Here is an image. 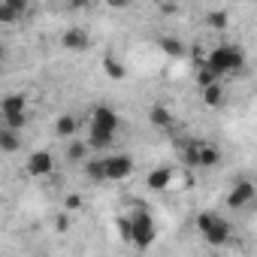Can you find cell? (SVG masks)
Listing matches in <instances>:
<instances>
[{
  "label": "cell",
  "mask_w": 257,
  "mask_h": 257,
  "mask_svg": "<svg viewBox=\"0 0 257 257\" xmlns=\"http://www.w3.org/2000/svg\"><path fill=\"white\" fill-rule=\"evenodd\" d=\"M173 179H176V173H173L170 167H158V170L149 173L146 185H149L152 191H170V188H173Z\"/></svg>",
  "instance_id": "7c38bea8"
},
{
  "label": "cell",
  "mask_w": 257,
  "mask_h": 257,
  "mask_svg": "<svg viewBox=\"0 0 257 257\" xmlns=\"http://www.w3.org/2000/svg\"><path fill=\"white\" fill-rule=\"evenodd\" d=\"M103 4L109 10H127V7H131V0H103Z\"/></svg>",
  "instance_id": "cb8c5ba5"
},
{
  "label": "cell",
  "mask_w": 257,
  "mask_h": 257,
  "mask_svg": "<svg viewBox=\"0 0 257 257\" xmlns=\"http://www.w3.org/2000/svg\"><path fill=\"white\" fill-rule=\"evenodd\" d=\"M200 64H206L218 79H224V76H233L245 67V49L236 43H218L215 49H209V55Z\"/></svg>",
  "instance_id": "3957f363"
},
{
  "label": "cell",
  "mask_w": 257,
  "mask_h": 257,
  "mask_svg": "<svg viewBox=\"0 0 257 257\" xmlns=\"http://www.w3.org/2000/svg\"><path fill=\"white\" fill-rule=\"evenodd\" d=\"M118 127H121V118H118L115 106H109V103L94 106L91 115H88V137H85L88 149L109 152L112 143H115V137H118Z\"/></svg>",
  "instance_id": "6da1fadb"
},
{
  "label": "cell",
  "mask_w": 257,
  "mask_h": 257,
  "mask_svg": "<svg viewBox=\"0 0 257 257\" xmlns=\"http://www.w3.org/2000/svg\"><path fill=\"white\" fill-rule=\"evenodd\" d=\"M212 82H221V79H218L206 64H197V85L203 88V85H212Z\"/></svg>",
  "instance_id": "44dd1931"
},
{
  "label": "cell",
  "mask_w": 257,
  "mask_h": 257,
  "mask_svg": "<svg viewBox=\"0 0 257 257\" xmlns=\"http://www.w3.org/2000/svg\"><path fill=\"white\" fill-rule=\"evenodd\" d=\"M118 230H121V236H124L127 242L137 245V248H149V245L158 239V224H155L152 212H149L143 203L134 206L131 212L118 221Z\"/></svg>",
  "instance_id": "7a4b0ae2"
},
{
  "label": "cell",
  "mask_w": 257,
  "mask_h": 257,
  "mask_svg": "<svg viewBox=\"0 0 257 257\" xmlns=\"http://www.w3.org/2000/svg\"><path fill=\"white\" fill-rule=\"evenodd\" d=\"M149 121L158 127V131H170V127H173V112L167 109V106H161V103H155L152 109H149Z\"/></svg>",
  "instance_id": "2e32d148"
},
{
  "label": "cell",
  "mask_w": 257,
  "mask_h": 257,
  "mask_svg": "<svg viewBox=\"0 0 257 257\" xmlns=\"http://www.w3.org/2000/svg\"><path fill=\"white\" fill-rule=\"evenodd\" d=\"M103 73H106V76H109L112 82H121V79L127 76V67H124V64H121L118 58L106 55V58H103Z\"/></svg>",
  "instance_id": "ac0fdd59"
},
{
  "label": "cell",
  "mask_w": 257,
  "mask_h": 257,
  "mask_svg": "<svg viewBox=\"0 0 257 257\" xmlns=\"http://www.w3.org/2000/svg\"><path fill=\"white\" fill-rule=\"evenodd\" d=\"M194 227H197L200 239L206 245H212V248H224L233 239V227H230V221L221 212H200L197 221H194Z\"/></svg>",
  "instance_id": "277c9868"
},
{
  "label": "cell",
  "mask_w": 257,
  "mask_h": 257,
  "mask_svg": "<svg viewBox=\"0 0 257 257\" xmlns=\"http://www.w3.org/2000/svg\"><path fill=\"white\" fill-rule=\"evenodd\" d=\"M254 203V182L251 179H239L230 194H227V209H245Z\"/></svg>",
  "instance_id": "9c48e42d"
},
{
  "label": "cell",
  "mask_w": 257,
  "mask_h": 257,
  "mask_svg": "<svg viewBox=\"0 0 257 257\" xmlns=\"http://www.w3.org/2000/svg\"><path fill=\"white\" fill-rule=\"evenodd\" d=\"M79 206H82V197H76V194L64 200V209H79Z\"/></svg>",
  "instance_id": "d4e9b609"
},
{
  "label": "cell",
  "mask_w": 257,
  "mask_h": 257,
  "mask_svg": "<svg viewBox=\"0 0 257 257\" xmlns=\"http://www.w3.org/2000/svg\"><path fill=\"white\" fill-rule=\"evenodd\" d=\"M25 170H28V176H31V179H49V176L55 173V155H52V152H46V149L31 152V155H28V161H25Z\"/></svg>",
  "instance_id": "ba28073f"
},
{
  "label": "cell",
  "mask_w": 257,
  "mask_h": 257,
  "mask_svg": "<svg viewBox=\"0 0 257 257\" xmlns=\"http://www.w3.org/2000/svg\"><path fill=\"white\" fill-rule=\"evenodd\" d=\"M61 46H64L67 52H85V49L91 46V37H88L85 28H67V31L61 34Z\"/></svg>",
  "instance_id": "30bf717a"
},
{
  "label": "cell",
  "mask_w": 257,
  "mask_h": 257,
  "mask_svg": "<svg viewBox=\"0 0 257 257\" xmlns=\"http://www.w3.org/2000/svg\"><path fill=\"white\" fill-rule=\"evenodd\" d=\"M22 149V131L0 124V155H16Z\"/></svg>",
  "instance_id": "8fae6325"
},
{
  "label": "cell",
  "mask_w": 257,
  "mask_h": 257,
  "mask_svg": "<svg viewBox=\"0 0 257 257\" xmlns=\"http://www.w3.org/2000/svg\"><path fill=\"white\" fill-rule=\"evenodd\" d=\"M73 7L76 10H85V7H91V0H73Z\"/></svg>",
  "instance_id": "4316f807"
},
{
  "label": "cell",
  "mask_w": 257,
  "mask_h": 257,
  "mask_svg": "<svg viewBox=\"0 0 257 257\" xmlns=\"http://www.w3.org/2000/svg\"><path fill=\"white\" fill-rule=\"evenodd\" d=\"M16 22H22V19H19V16L4 4V0H0V28H10V25H16Z\"/></svg>",
  "instance_id": "7402d4cb"
},
{
  "label": "cell",
  "mask_w": 257,
  "mask_h": 257,
  "mask_svg": "<svg viewBox=\"0 0 257 257\" xmlns=\"http://www.w3.org/2000/svg\"><path fill=\"white\" fill-rule=\"evenodd\" d=\"M4 61H7V46L0 43V64H4Z\"/></svg>",
  "instance_id": "83f0119b"
},
{
  "label": "cell",
  "mask_w": 257,
  "mask_h": 257,
  "mask_svg": "<svg viewBox=\"0 0 257 257\" xmlns=\"http://www.w3.org/2000/svg\"><path fill=\"white\" fill-rule=\"evenodd\" d=\"M0 121L13 131H25L28 127V100L25 94H7L0 97Z\"/></svg>",
  "instance_id": "8992f818"
},
{
  "label": "cell",
  "mask_w": 257,
  "mask_h": 257,
  "mask_svg": "<svg viewBox=\"0 0 257 257\" xmlns=\"http://www.w3.org/2000/svg\"><path fill=\"white\" fill-rule=\"evenodd\" d=\"M55 227H58V230H67V227H70V218H67V215H58Z\"/></svg>",
  "instance_id": "484cf974"
},
{
  "label": "cell",
  "mask_w": 257,
  "mask_h": 257,
  "mask_svg": "<svg viewBox=\"0 0 257 257\" xmlns=\"http://www.w3.org/2000/svg\"><path fill=\"white\" fill-rule=\"evenodd\" d=\"M4 4H7V7H10L19 19H25V16L31 13V0H4Z\"/></svg>",
  "instance_id": "603a6c76"
},
{
  "label": "cell",
  "mask_w": 257,
  "mask_h": 257,
  "mask_svg": "<svg viewBox=\"0 0 257 257\" xmlns=\"http://www.w3.org/2000/svg\"><path fill=\"white\" fill-rule=\"evenodd\" d=\"M200 94H203V103H206V106H212V109L224 103V88H221V82L203 85V88H200Z\"/></svg>",
  "instance_id": "e0dca14e"
},
{
  "label": "cell",
  "mask_w": 257,
  "mask_h": 257,
  "mask_svg": "<svg viewBox=\"0 0 257 257\" xmlns=\"http://www.w3.org/2000/svg\"><path fill=\"white\" fill-rule=\"evenodd\" d=\"M158 49H161V52H164V55H167V58H176V61H179V58H185V55H188V46H185V43H182V40H179V37H170V34H167V37H161V40H158Z\"/></svg>",
  "instance_id": "9a60e30c"
},
{
  "label": "cell",
  "mask_w": 257,
  "mask_h": 257,
  "mask_svg": "<svg viewBox=\"0 0 257 257\" xmlns=\"http://www.w3.org/2000/svg\"><path fill=\"white\" fill-rule=\"evenodd\" d=\"M182 161L185 167H194V170H212L221 164V149L209 140H185L182 146Z\"/></svg>",
  "instance_id": "5b68a950"
},
{
  "label": "cell",
  "mask_w": 257,
  "mask_h": 257,
  "mask_svg": "<svg viewBox=\"0 0 257 257\" xmlns=\"http://www.w3.org/2000/svg\"><path fill=\"white\" fill-rule=\"evenodd\" d=\"M76 131H79V118L73 112H64V115L55 118V137L70 140V137H76Z\"/></svg>",
  "instance_id": "4fadbf2b"
},
{
  "label": "cell",
  "mask_w": 257,
  "mask_h": 257,
  "mask_svg": "<svg viewBox=\"0 0 257 257\" xmlns=\"http://www.w3.org/2000/svg\"><path fill=\"white\" fill-rule=\"evenodd\" d=\"M227 25H230V16H227L224 10H212V13L206 16V28H209V31H227Z\"/></svg>",
  "instance_id": "ffe728a7"
},
{
  "label": "cell",
  "mask_w": 257,
  "mask_h": 257,
  "mask_svg": "<svg viewBox=\"0 0 257 257\" xmlns=\"http://www.w3.org/2000/svg\"><path fill=\"white\" fill-rule=\"evenodd\" d=\"M88 143L85 140H76V137H70L67 140V155H64V161L67 164H85L88 161Z\"/></svg>",
  "instance_id": "5bb4252c"
},
{
  "label": "cell",
  "mask_w": 257,
  "mask_h": 257,
  "mask_svg": "<svg viewBox=\"0 0 257 257\" xmlns=\"http://www.w3.org/2000/svg\"><path fill=\"white\" fill-rule=\"evenodd\" d=\"M82 167H85V179H88V182L103 185V164H100V158H88Z\"/></svg>",
  "instance_id": "d6986e66"
},
{
  "label": "cell",
  "mask_w": 257,
  "mask_h": 257,
  "mask_svg": "<svg viewBox=\"0 0 257 257\" xmlns=\"http://www.w3.org/2000/svg\"><path fill=\"white\" fill-rule=\"evenodd\" d=\"M100 164H103V182H124L134 176V158L124 152H103Z\"/></svg>",
  "instance_id": "52a82bcc"
}]
</instances>
